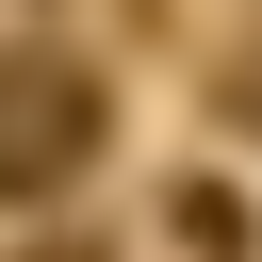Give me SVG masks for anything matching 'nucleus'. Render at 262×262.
Returning <instances> with one entry per match:
<instances>
[{"mask_svg":"<svg viewBox=\"0 0 262 262\" xmlns=\"http://www.w3.org/2000/svg\"><path fill=\"white\" fill-rule=\"evenodd\" d=\"M98 164V66L82 49H0V196H66Z\"/></svg>","mask_w":262,"mask_h":262,"instance_id":"f257e3e1","label":"nucleus"},{"mask_svg":"<svg viewBox=\"0 0 262 262\" xmlns=\"http://www.w3.org/2000/svg\"><path fill=\"white\" fill-rule=\"evenodd\" d=\"M229 98H246V115H262V49H246V66H229Z\"/></svg>","mask_w":262,"mask_h":262,"instance_id":"f03ea898","label":"nucleus"},{"mask_svg":"<svg viewBox=\"0 0 262 262\" xmlns=\"http://www.w3.org/2000/svg\"><path fill=\"white\" fill-rule=\"evenodd\" d=\"M16 262H98V246H16Z\"/></svg>","mask_w":262,"mask_h":262,"instance_id":"7ed1b4c3","label":"nucleus"}]
</instances>
